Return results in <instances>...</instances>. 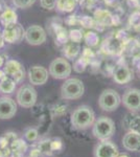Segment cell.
Returning <instances> with one entry per match:
<instances>
[{"label": "cell", "instance_id": "1", "mask_svg": "<svg viewBox=\"0 0 140 157\" xmlns=\"http://www.w3.org/2000/svg\"><path fill=\"white\" fill-rule=\"evenodd\" d=\"M95 120V113L88 105L78 106L70 116L71 125L76 130H87L90 127L92 128Z\"/></svg>", "mask_w": 140, "mask_h": 157}, {"label": "cell", "instance_id": "2", "mask_svg": "<svg viewBox=\"0 0 140 157\" xmlns=\"http://www.w3.org/2000/svg\"><path fill=\"white\" fill-rule=\"evenodd\" d=\"M116 132V127L114 121L107 116H100L96 118L92 126V134L96 139L108 140Z\"/></svg>", "mask_w": 140, "mask_h": 157}, {"label": "cell", "instance_id": "3", "mask_svg": "<svg viewBox=\"0 0 140 157\" xmlns=\"http://www.w3.org/2000/svg\"><path fill=\"white\" fill-rule=\"evenodd\" d=\"M85 86L82 80L76 78H66L61 86V98L63 100H78L84 95Z\"/></svg>", "mask_w": 140, "mask_h": 157}, {"label": "cell", "instance_id": "4", "mask_svg": "<svg viewBox=\"0 0 140 157\" xmlns=\"http://www.w3.org/2000/svg\"><path fill=\"white\" fill-rule=\"evenodd\" d=\"M121 104V97L114 89H105L98 98V107L106 112H113Z\"/></svg>", "mask_w": 140, "mask_h": 157}, {"label": "cell", "instance_id": "5", "mask_svg": "<svg viewBox=\"0 0 140 157\" xmlns=\"http://www.w3.org/2000/svg\"><path fill=\"white\" fill-rule=\"evenodd\" d=\"M38 100L37 90L32 84L22 85L16 93V102L19 106L23 108L34 107Z\"/></svg>", "mask_w": 140, "mask_h": 157}, {"label": "cell", "instance_id": "6", "mask_svg": "<svg viewBox=\"0 0 140 157\" xmlns=\"http://www.w3.org/2000/svg\"><path fill=\"white\" fill-rule=\"evenodd\" d=\"M48 71L50 77L55 80H66L70 77L72 67L65 58H57L51 61Z\"/></svg>", "mask_w": 140, "mask_h": 157}, {"label": "cell", "instance_id": "7", "mask_svg": "<svg viewBox=\"0 0 140 157\" xmlns=\"http://www.w3.org/2000/svg\"><path fill=\"white\" fill-rule=\"evenodd\" d=\"M24 38L29 45L38 46L46 41L47 35L45 29L40 25H30L25 30Z\"/></svg>", "mask_w": 140, "mask_h": 157}, {"label": "cell", "instance_id": "8", "mask_svg": "<svg viewBox=\"0 0 140 157\" xmlns=\"http://www.w3.org/2000/svg\"><path fill=\"white\" fill-rule=\"evenodd\" d=\"M121 103L130 112H139L140 111V89L130 88L126 90L121 98Z\"/></svg>", "mask_w": 140, "mask_h": 157}, {"label": "cell", "instance_id": "9", "mask_svg": "<svg viewBox=\"0 0 140 157\" xmlns=\"http://www.w3.org/2000/svg\"><path fill=\"white\" fill-rule=\"evenodd\" d=\"M29 83L32 86H42L46 84L49 77V71L47 68L41 65H34L27 71Z\"/></svg>", "mask_w": 140, "mask_h": 157}, {"label": "cell", "instance_id": "10", "mask_svg": "<svg viewBox=\"0 0 140 157\" xmlns=\"http://www.w3.org/2000/svg\"><path fill=\"white\" fill-rule=\"evenodd\" d=\"M37 148L46 157H50L62 150L63 143L60 138H45L37 144Z\"/></svg>", "mask_w": 140, "mask_h": 157}, {"label": "cell", "instance_id": "11", "mask_svg": "<svg viewBox=\"0 0 140 157\" xmlns=\"http://www.w3.org/2000/svg\"><path fill=\"white\" fill-rule=\"evenodd\" d=\"M118 153V147L110 139L100 140L93 150L94 157H117Z\"/></svg>", "mask_w": 140, "mask_h": 157}, {"label": "cell", "instance_id": "12", "mask_svg": "<svg viewBox=\"0 0 140 157\" xmlns=\"http://www.w3.org/2000/svg\"><path fill=\"white\" fill-rule=\"evenodd\" d=\"M3 72L6 73V75L14 78L16 83L21 82L24 78V68L21 63L16 60H7L4 64Z\"/></svg>", "mask_w": 140, "mask_h": 157}, {"label": "cell", "instance_id": "13", "mask_svg": "<svg viewBox=\"0 0 140 157\" xmlns=\"http://www.w3.org/2000/svg\"><path fill=\"white\" fill-rule=\"evenodd\" d=\"M17 113V102L9 97L0 98V120H11Z\"/></svg>", "mask_w": 140, "mask_h": 157}, {"label": "cell", "instance_id": "14", "mask_svg": "<svg viewBox=\"0 0 140 157\" xmlns=\"http://www.w3.org/2000/svg\"><path fill=\"white\" fill-rule=\"evenodd\" d=\"M25 32L22 29V26L18 23L12 24L9 26L4 27L3 33H2V36H3L4 41L7 43H18L19 41H21L22 38L24 37Z\"/></svg>", "mask_w": 140, "mask_h": 157}, {"label": "cell", "instance_id": "15", "mask_svg": "<svg viewBox=\"0 0 140 157\" xmlns=\"http://www.w3.org/2000/svg\"><path fill=\"white\" fill-rule=\"evenodd\" d=\"M123 146L127 151L139 152L140 151V134L128 131L123 137Z\"/></svg>", "mask_w": 140, "mask_h": 157}, {"label": "cell", "instance_id": "16", "mask_svg": "<svg viewBox=\"0 0 140 157\" xmlns=\"http://www.w3.org/2000/svg\"><path fill=\"white\" fill-rule=\"evenodd\" d=\"M133 78V72L128 66H118L113 72V81L118 85L128 84Z\"/></svg>", "mask_w": 140, "mask_h": 157}, {"label": "cell", "instance_id": "17", "mask_svg": "<svg viewBox=\"0 0 140 157\" xmlns=\"http://www.w3.org/2000/svg\"><path fill=\"white\" fill-rule=\"evenodd\" d=\"M123 128L127 131H132L140 134V115L135 112H131L123 117Z\"/></svg>", "mask_w": 140, "mask_h": 157}, {"label": "cell", "instance_id": "18", "mask_svg": "<svg viewBox=\"0 0 140 157\" xmlns=\"http://www.w3.org/2000/svg\"><path fill=\"white\" fill-rule=\"evenodd\" d=\"M13 153V157H18V156H24V154L26 153V151L28 150V146H27L26 141L23 138H17L9 146Z\"/></svg>", "mask_w": 140, "mask_h": 157}, {"label": "cell", "instance_id": "19", "mask_svg": "<svg viewBox=\"0 0 140 157\" xmlns=\"http://www.w3.org/2000/svg\"><path fill=\"white\" fill-rule=\"evenodd\" d=\"M16 84L14 78H12L9 75H4L0 80V92L4 94H11L16 89Z\"/></svg>", "mask_w": 140, "mask_h": 157}, {"label": "cell", "instance_id": "20", "mask_svg": "<svg viewBox=\"0 0 140 157\" xmlns=\"http://www.w3.org/2000/svg\"><path fill=\"white\" fill-rule=\"evenodd\" d=\"M0 21H1L2 25L4 27L9 26L12 24L18 23V17L15 11H13L11 9H6V11L1 14L0 16Z\"/></svg>", "mask_w": 140, "mask_h": 157}, {"label": "cell", "instance_id": "21", "mask_svg": "<svg viewBox=\"0 0 140 157\" xmlns=\"http://www.w3.org/2000/svg\"><path fill=\"white\" fill-rule=\"evenodd\" d=\"M17 138H18L17 133L12 132V131H9V132H6L3 135L0 136V149L9 147L13 141Z\"/></svg>", "mask_w": 140, "mask_h": 157}, {"label": "cell", "instance_id": "22", "mask_svg": "<svg viewBox=\"0 0 140 157\" xmlns=\"http://www.w3.org/2000/svg\"><path fill=\"white\" fill-rule=\"evenodd\" d=\"M57 7L64 12L72 11L75 7V0H58Z\"/></svg>", "mask_w": 140, "mask_h": 157}, {"label": "cell", "instance_id": "23", "mask_svg": "<svg viewBox=\"0 0 140 157\" xmlns=\"http://www.w3.org/2000/svg\"><path fill=\"white\" fill-rule=\"evenodd\" d=\"M23 136L25 140L29 141V143H34V141H37L38 138H39V132L36 128H27L24 131Z\"/></svg>", "mask_w": 140, "mask_h": 157}, {"label": "cell", "instance_id": "24", "mask_svg": "<svg viewBox=\"0 0 140 157\" xmlns=\"http://www.w3.org/2000/svg\"><path fill=\"white\" fill-rule=\"evenodd\" d=\"M36 0H13L14 6L18 9H28L32 6H34Z\"/></svg>", "mask_w": 140, "mask_h": 157}, {"label": "cell", "instance_id": "25", "mask_svg": "<svg viewBox=\"0 0 140 157\" xmlns=\"http://www.w3.org/2000/svg\"><path fill=\"white\" fill-rule=\"evenodd\" d=\"M58 0H40V3L43 9L46 10H52L57 6Z\"/></svg>", "mask_w": 140, "mask_h": 157}, {"label": "cell", "instance_id": "26", "mask_svg": "<svg viewBox=\"0 0 140 157\" xmlns=\"http://www.w3.org/2000/svg\"><path fill=\"white\" fill-rule=\"evenodd\" d=\"M27 157H46L44 155V154L42 153L41 151L39 150V149L36 147V148L32 149V150L29 151L28 155H27Z\"/></svg>", "mask_w": 140, "mask_h": 157}, {"label": "cell", "instance_id": "27", "mask_svg": "<svg viewBox=\"0 0 140 157\" xmlns=\"http://www.w3.org/2000/svg\"><path fill=\"white\" fill-rule=\"evenodd\" d=\"M117 157H131L129 153H126V152H123V153H118Z\"/></svg>", "mask_w": 140, "mask_h": 157}, {"label": "cell", "instance_id": "28", "mask_svg": "<svg viewBox=\"0 0 140 157\" xmlns=\"http://www.w3.org/2000/svg\"><path fill=\"white\" fill-rule=\"evenodd\" d=\"M3 43H4V39H3V36L0 35V47L3 46Z\"/></svg>", "mask_w": 140, "mask_h": 157}, {"label": "cell", "instance_id": "29", "mask_svg": "<svg viewBox=\"0 0 140 157\" xmlns=\"http://www.w3.org/2000/svg\"><path fill=\"white\" fill-rule=\"evenodd\" d=\"M0 157H3V153H2V150L0 149Z\"/></svg>", "mask_w": 140, "mask_h": 157}, {"label": "cell", "instance_id": "30", "mask_svg": "<svg viewBox=\"0 0 140 157\" xmlns=\"http://www.w3.org/2000/svg\"><path fill=\"white\" fill-rule=\"evenodd\" d=\"M3 64V61H2V59H1V57H0V66Z\"/></svg>", "mask_w": 140, "mask_h": 157}, {"label": "cell", "instance_id": "31", "mask_svg": "<svg viewBox=\"0 0 140 157\" xmlns=\"http://www.w3.org/2000/svg\"><path fill=\"white\" fill-rule=\"evenodd\" d=\"M18 157H24V156H18Z\"/></svg>", "mask_w": 140, "mask_h": 157}]
</instances>
